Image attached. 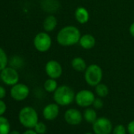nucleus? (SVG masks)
<instances>
[{
	"label": "nucleus",
	"instance_id": "obj_1",
	"mask_svg": "<svg viewBox=\"0 0 134 134\" xmlns=\"http://www.w3.org/2000/svg\"><path fill=\"white\" fill-rule=\"evenodd\" d=\"M81 36V32L77 27L66 25L58 31L56 40L62 47H71L79 43Z\"/></svg>",
	"mask_w": 134,
	"mask_h": 134
},
{
	"label": "nucleus",
	"instance_id": "obj_2",
	"mask_svg": "<svg viewBox=\"0 0 134 134\" xmlns=\"http://www.w3.org/2000/svg\"><path fill=\"white\" fill-rule=\"evenodd\" d=\"M75 92L68 85L58 86L53 95L54 103L61 107L69 106L75 100Z\"/></svg>",
	"mask_w": 134,
	"mask_h": 134
},
{
	"label": "nucleus",
	"instance_id": "obj_3",
	"mask_svg": "<svg viewBox=\"0 0 134 134\" xmlns=\"http://www.w3.org/2000/svg\"><path fill=\"white\" fill-rule=\"evenodd\" d=\"M18 120L20 124L26 129H34L39 121V115L37 111L32 107H24L18 114Z\"/></svg>",
	"mask_w": 134,
	"mask_h": 134
},
{
	"label": "nucleus",
	"instance_id": "obj_4",
	"mask_svg": "<svg viewBox=\"0 0 134 134\" xmlns=\"http://www.w3.org/2000/svg\"><path fill=\"white\" fill-rule=\"evenodd\" d=\"M103 70L97 64L89 65L85 71V80L91 87H96L103 80Z\"/></svg>",
	"mask_w": 134,
	"mask_h": 134
},
{
	"label": "nucleus",
	"instance_id": "obj_5",
	"mask_svg": "<svg viewBox=\"0 0 134 134\" xmlns=\"http://www.w3.org/2000/svg\"><path fill=\"white\" fill-rule=\"evenodd\" d=\"M33 45L36 51L41 53L47 52L52 45V39L47 32H40L37 33L33 39Z\"/></svg>",
	"mask_w": 134,
	"mask_h": 134
},
{
	"label": "nucleus",
	"instance_id": "obj_6",
	"mask_svg": "<svg viewBox=\"0 0 134 134\" xmlns=\"http://www.w3.org/2000/svg\"><path fill=\"white\" fill-rule=\"evenodd\" d=\"M0 79L7 86H13L19 82L20 76L17 69L12 66H7L0 72Z\"/></svg>",
	"mask_w": 134,
	"mask_h": 134
},
{
	"label": "nucleus",
	"instance_id": "obj_7",
	"mask_svg": "<svg viewBox=\"0 0 134 134\" xmlns=\"http://www.w3.org/2000/svg\"><path fill=\"white\" fill-rule=\"evenodd\" d=\"M112 130V122L106 117L98 118L92 123V131L95 134H110Z\"/></svg>",
	"mask_w": 134,
	"mask_h": 134
},
{
	"label": "nucleus",
	"instance_id": "obj_8",
	"mask_svg": "<svg viewBox=\"0 0 134 134\" xmlns=\"http://www.w3.org/2000/svg\"><path fill=\"white\" fill-rule=\"evenodd\" d=\"M96 99L95 94L88 89H82L77 92L75 95V102L77 105L81 107H89L92 106V103Z\"/></svg>",
	"mask_w": 134,
	"mask_h": 134
},
{
	"label": "nucleus",
	"instance_id": "obj_9",
	"mask_svg": "<svg viewBox=\"0 0 134 134\" xmlns=\"http://www.w3.org/2000/svg\"><path fill=\"white\" fill-rule=\"evenodd\" d=\"M10 96L15 101H23L26 99L30 93V89L29 86L23 83H18L13 86H11L10 91Z\"/></svg>",
	"mask_w": 134,
	"mask_h": 134
},
{
	"label": "nucleus",
	"instance_id": "obj_10",
	"mask_svg": "<svg viewBox=\"0 0 134 134\" xmlns=\"http://www.w3.org/2000/svg\"><path fill=\"white\" fill-rule=\"evenodd\" d=\"M45 73L49 78L57 80L62 74V65L56 60H50L45 65Z\"/></svg>",
	"mask_w": 134,
	"mask_h": 134
},
{
	"label": "nucleus",
	"instance_id": "obj_11",
	"mask_svg": "<svg viewBox=\"0 0 134 134\" xmlns=\"http://www.w3.org/2000/svg\"><path fill=\"white\" fill-rule=\"evenodd\" d=\"M82 113L76 108H70L64 114V119L67 124L70 125H78L83 121Z\"/></svg>",
	"mask_w": 134,
	"mask_h": 134
},
{
	"label": "nucleus",
	"instance_id": "obj_12",
	"mask_svg": "<svg viewBox=\"0 0 134 134\" xmlns=\"http://www.w3.org/2000/svg\"><path fill=\"white\" fill-rule=\"evenodd\" d=\"M59 105L56 103H51L43 107V116L47 121H53L58 118L59 114Z\"/></svg>",
	"mask_w": 134,
	"mask_h": 134
},
{
	"label": "nucleus",
	"instance_id": "obj_13",
	"mask_svg": "<svg viewBox=\"0 0 134 134\" xmlns=\"http://www.w3.org/2000/svg\"><path fill=\"white\" fill-rule=\"evenodd\" d=\"M74 17L76 21L81 24V25H85L88 23L90 18V14L88 10L83 7H79L76 9L75 13H74Z\"/></svg>",
	"mask_w": 134,
	"mask_h": 134
},
{
	"label": "nucleus",
	"instance_id": "obj_14",
	"mask_svg": "<svg viewBox=\"0 0 134 134\" xmlns=\"http://www.w3.org/2000/svg\"><path fill=\"white\" fill-rule=\"evenodd\" d=\"M96 38L91 34H85L81 36L79 40L80 46L85 50H90L96 46Z\"/></svg>",
	"mask_w": 134,
	"mask_h": 134
},
{
	"label": "nucleus",
	"instance_id": "obj_15",
	"mask_svg": "<svg viewBox=\"0 0 134 134\" xmlns=\"http://www.w3.org/2000/svg\"><path fill=\"white\" fill-rule=\"evenodd\" d=\"M58 25V20L57 18L52 14L47 16L43 22V28L45 32H51L54 31Z\"/></svg>",
	"mask_w": 134,
	"mask_h": 134
},
{
	"label": "nucleus",
	"instance_id": "obj_16",
	"mask_svg": "<svg viewBox=\"0 0 134 134\" xmlns=\"http://www.w3.org/2000/svg\"><path fill=\"white\" fill-rule=\"evenodd\" d=\"M71 66L72 68L79 73H83L87 69V64L84 58L81 57H75L71 61Z\"/></svg>",
	"mask_w": 134,
	"mask_h": 134
},
{
	"label": "nucleus",
	"instance_id": "obj_17",
	"mask_svg": "<svg viewBox=\"0 0 134 134\" xmlns=\"http://www.w3.org/2000/svg\"><path fill=\"white\" fill-rule=\"evenodd\" d=\"M83 117H84V119L89 124H92L98 118L96 109L91 108V107H87L85 110Z\"/></svg>",
	"mask_w": 134,
	"mask_h": 134
},
{
	"label": "nucleus",
	"instance_id": "obj_18",
	"mask_svg": "<svg viewBox=\"0 0 134 134\" xmlns=\"http://www.w3.org/2000/svg\"><path fill=\"white\" fill-rule=\"evenodd\" d=\"M11 131L10 121L3 115L0 116V134H9Z\"/></svg>",
	"mask_w": 134,
	"mask_h": 134
},
{
	"label": "nucleus",
	"instance_id": "obj_19",
	"mask_svg": "<svg viewBox=\"0 0 134 134\" xmlns=\"http://www.w3.org/2000/svg\"><path fill=\"white\" fill-rule=\"evenodd\" d=\"M58 82H57L56 79H53V78L47 79L43 84L44 90L49 93H54L55 92V90L58 88Z\"/></svg>",
	"mask_w": 134,
	"mask_h": 134
},
{
	"label": "nucleus",
	"instance_id": "obj_20",
	"mask_svg": "<svg viewBox=\"0 0 134 134\" xmlns=\"http://www.w3.org/2000/svg\"><path fill=\"white\" fill-rule=\"evenodd\" d=\"M96 94L100 98H105L109 94V88L107 85L103 83H99L95 87Z\"/></svg>",
	"mask_w": 134,
	"mask_h": 134
},
{
	"label": "nucleus",
	"instance_id": "obj_21",
	"mask_svg": "<svg viewBox=\"0 0 134 134\" xmlns=\"http://www.w3.org/2000/svg\"><path fill=\"white\" fill-rule=\"evenodd\" d=\"M41 7L44 10L47 12H51L50 7H51L53 11H54L58 8V3L57 2V0H43L42 2Z\"/></svg>",
	"mask_w": 134,
	"mask_h": 134
},
{
	"label": "nucleus",
	"instance_id": "obj_22",
	"mask_svg": "<svg viewBox=\"0 0 134 134\" xmlns=\"http://www.w3.org/2000/svg\"><path fill=\"white\" fill-rule=\"evenodd\" d=\"M9 58L6 51L0 47V72L8 65Z\"/></svg>",
	"mask_w": 134,
	"mask_h": 134
},
{
	"label": "nucleus",
	"instance_id": "obj_23",
	"mask_svg": "<svg viewBox=\"0 0 134 134\" xmlns=\"http://www.w3.org/2000/svg\"><path fill=\"white\" fill-rule=\"evenodd\" d=\"M10 66L14 67L15 69L20 68V67H21L24 65V62L21 57L17 56V55L12 57L11 60L10 61Z\"/></svg>",
	"mask_w": 134,
	"mask_h": 134
},
{
	"label": "nucleus",
	"instance_id": "obj_24",
	"mask_svg": "<svg viewBox=\"0 0 134 134\" xmlns=\"http://www.w3.org/2000/svg\"><path fill=\"white\" fill-rule=\"evenodd\" d=\"M47 125L43 121H38V123L34 127V130L38 133V134H44L47 132Z\"/></svg>",
	"mask_w": 134,
	"mask_h": 134
},
{
	"label": "nucleus",
	"instance_id": "obj_25",
	"mask_svg": "<svg viewBox=\"0 0 134 134\" xmlns=\"http://www.w3.org/2000/svg\"><path fill=\"white\" fill-rule=\"evenodd\" d=\"M127 128L122 124L117 125L112 130V134H127Z\"/></svg>",
	"mask_w": 134,
	"mask_h": 134
},
{
	"label": "nucleus",
	"instance_id": "obj_26",
	"mask_svg": "<svg viewBox=\"0 0 134 134\" xmlns=\"http://www.w3.org/2000/svg\"><path fill=\"white\" fill-rule=\"evenodd\" d=\"M92 106H93V108H95L96 110L101 109L103 107V101L102 100V98H100V97L96 98L92 103Z\"/></svg>",
	"mask_w": 134,
	"mask_h": 134
},
{
	"label": "nucleus",
	"instance_id": "obj_27",
	"mask_svg": "<svg viewBox=\"0 0 134 134\" xmlns=\"http://www.w3.org/2000/svg\"><path fill=\"white\" fill-rule=\"evenodd\" d=\"M7 110V106L3 99H0V116L3 115Z\"/></svg>",
	"mask_w": 134,
	"mask_h": 134
},
{
	"label": "nucleus",
	"instance_id": "obj_28",
	"mask_svg": "<svg viewBox=\"0 0 134 134\" xmlns=\"http://www.w3.org/2000/svg\"><path fill=\"white\" fill-rule=\"evenodd\" d=\"M127 132L129 134H134V120L129 122L127 125Z\"/></svg>",
	"mask_w": 134,
	"mask_h": 134
},
{
	"label": "nucleus",
	"instance_id": "obj_29",
	"mask_svg": "<svg viewBox=\"0 0 134 134\" xmlns=\"http://www.w3.org/2000/svg\"><path fill=\"white\" fill-rule=\"evenodd\" d=\"M7 96V90L6 88L2 86V85H0V99H3Z\"/></svg>",
	"mask_w": 134,
	"mask_h": 134
},
{
	"label": "nucleus",
	"instance_id": "obj_30",
	"mask_svg": "<svg viewBox=\"0 0 134 134\" xmlns=\"http://www.w3.org/2000/svg\"><path fill=\"white\" fill-rule=\"evenodd\" d=\"M21 134H38V133L34 130V129H27V130L23 132V133Z\"/></svg>",
	"mask_w": 134,
	"mask_h": 134
},
{
	"label": "nucleus",
	"instance_id": "obj_31",
	"mask_svg": "<svg viewBox=\"0 0 134 134\" xmlns=\"http://www.w3.org/2000/svg\"><path fill=\"white\" fill-rule=\"evenodd\" d=\"M129 33H130V35L132 36V37H134V21L130 25V26H129Z\"/></svg>",
	"mask_w": 134,
	"mask_h": 134
},
{
	"label": "nucleus",
	"instance_id": "obj_32",
	"mask_svg": "<svg viewBox=\"0 0 134 134\" xmlns=\"http://www.w3.org/2000/svg\"><path fill=\"white\" fill-rule=\"evenodd\" d=\"M9 134H21V132L18 130H11Z\"/></svg>",
	"mask_w": 134,
	"mask_h": 134
},
{
	"label": "nucleus",
	"instance_id": "obj_33",
	"mask_svg": "<svg viewBox=\"0 0 134 134\" xmlns=\"http://www.w3.org/2000/svg\"><path fill=\"white\" fill-rule=\"evenodd\" d=\"M85 134H95L94 132H86V133H85Z\"/></svg>",
	"mask_w": 134,
	"mask_h": 134
}]
</instances>
